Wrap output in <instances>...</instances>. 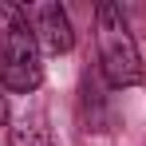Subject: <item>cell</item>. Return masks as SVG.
<instances>
[{"label": "cell", "mask_w": 146, "mask_h": 146, "mask_svg": "<svg viewBox=\"0 0 146 146\" xmlns=\"http://www.w3.org/2000/svg\"><path fill=\"white\" fill-rule=\"evenodd\" d=\"M28 24L40 40V51L48 55H67L75 48V32H71V16L63 4L55 0H44V4H32L28 8Z\"/></svg>", "instance_id": "3957f363"}, {"label": "cell", "mask_w": 146, "mask_h": 146, "mask_svg": "<svg viewBox=\"0 0 146 146\" xmlns=\"http://www.w3.org/2000/svg\"><path fill=\"white\" fill-rule=\"evenodd\" d=\"M0 83L12 95H32L44 83V51L20 4L0 0Z\"/></svg>", "instance_id": "7a4b0ae2"}, {"label": "cell", "mask_w": 146, "mask_h": 146, "mask_svg": "<svg viewBox=\"0 0 146 146\" xmlns=\"http://www.w3.org/2000/svg\"><path fill=\"white\" fill-rule=\"evenodd\" d=\"M95 55H99V71L107 79V87H115V91L138 87L146 79L142 51H138L134 32L126 24V12L115 0L95 4Z\"/></svg>", "instance_id": "6da1fadb"}, {"label": "cell", "mask_w": 146, "mask_h": 146, "mask_svg": "<svg viewBox=\"0 0 146 146\" xmlns=\"http://www.w3.org/2000/svg\"><path fill=\"white\" fill-rule=\"evenodd\" d=\"M8 146H55V142H51V130L40 119H20L8 130Z\"/></svg>", "instance_id": "277c9868"}, {"label": "cell", "mask_w": 146, "mask_h": 146, "mask_svg": "<svg viewBox=\"0 0 146 146\" xmlns=\"http://www.w3.org/2000/svg\"><path fill=\"white\" fill-rule=\"evenodd\" d=\"M0 126H8V95H4V83H0Z\"/></svg>", "instance_id": "5b68a950"}]
</instances>
